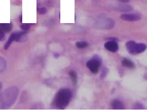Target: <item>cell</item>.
I'll return each instance as SVG.
<instances>
[{"label":"cell","mask_w":147,"mask_h":111,"mask_svg":"<svg viewBox=\"0 0 147 111\" xmlns=\"http://www.w3.org/2000/svg\"><path fill=\"white\" fill-rule=\"evenodd\" d=\"M37 12L40 15H45L47 12V9L46 7H40L37 9Z\"/></svg>","instance_id":"17"},{"label":"cell","mask_w":147,"mask_h":111,"mask_svg":"<svg viewBox=\"0 0 147 111\" xmlns=\"http://www.w3.org/2000/svg\"><path fill=\"white\" fill-rule=\"evenodd\" d=\"M71 98V93L68 89H61L55 94L53 99V105L59 108H66Z\"/></svg>","instance_id":"2"},{"label":"cell","mask_w":147,"mask_h":111,"mask_svg":"<svg viewBox=\"0 0 147 111\" xmlns=\"http://www.w3.org/2000/svg\"><path fill=\"white\" fill-rule=\"evenodd\" d=\"M26 31H16L12 33L9 37L7 42L5 43L4 45V49H8L9 46L11 45L12 43L14 41H16L18 42H22L25 41L27 39Z\"/></svg>","instance_id":"3"},{"label":"cell","mask_w":147,"mask_h":111,"mask_svg":"<svg viewBox=\"0 0 147 111\" xmlns=\"http://www.w3.org/2000/svg\"><path fill=\"white\" fill-rule=\"evenodd\" d=\"M19 89L16 86H12L4 91L0 94V109L11 107L17 100Z\"/></svg>","instance_id":"1"},{"label":"cell","mask_w":147,"mask_h":111,"mask_svg":"<svg viewBox=\"0 0 147 111\" xmlns=\"http://www.w3.org/2000/svg\"><path fill=\"white\" fill-rule=\"evenodd\" d=\"M105 47L107 50L112 52H117L119 48L117 43L114 40L108 41L105 44Z\"/></svg>","instance_id":"8"},{"label":"cell","mask_w":147,"mask_h":111,"mask_svg":"<svg viewBox=\"0 0 147 111\" xmlns=\"http://www.w3.org/2000/svg\"><path fill=\"white\" fill-rule=\"evenodd\" d=\"M116 10L121 11V12H128L132 11L133 9L132 7L129 5L127 4H118L116 5L114 7Z\"/></svg>","instance_id":"9"},{"label":"cell","mask_w":147,"mask_h":111,"mask_svg":"<svg viewBox=\"0 0 147 111\" xmlns=\"http://www.w3.org/2000/svg\"><path fill=\"white\" fill-rule=\"evenodd\" d=\"M111 106L114 109H123L124 105L122 102L118 100H114L111 102Z\"/></svg>","instance_id":"11"},{"label":"cell","mask_w":147,"mask_h":111,"mask_svg":"<svg viewBox=\"0 0 147 111\" xmlns=\"http://www.w3.org/2000/svg\"><path fill=\"white\" fill-rule=\"evenodd\" d=\"M2 88H3V84H2V83L1 82H0V92L2 90Z\"/></svg>","instance_id":"20"},{"label":"cell","mask_w":147,"mask_h":111,"mask_svg":"<svg viewBox=\"0 0 147 111\" xmlns=\"http://www.w3.org/2000/svg\"><path fill=\"white\" fill-rule=\"evenodd\" d=\"M101 64V58L98 56H95L87 62L86 66L92 73L96 74L98 72Z\"/></svg>","instance_id":"6"},{"label":"cell","mask_w":147,"mask_h":111,"mask_svg":"<svg viewBox=\"0 0 147 111\" xmlns=\"http://www.w3.org/2000/svg\"><path fill=\"white\" fill-rule=\"evenodd\" d=\"M13 28L12 23H0V30L3 31L4 33H9Z\"/></svg>","instance_id":"10"},{"label":"cell","mask_w":147,"mask_h":111,"mask_svg":"<svg viewBox=\"0 0 147 111\" xmlns=\"http://www.w3.org/2000/svg\"><path fill=\"white\" fill-rule=\"evenodd\" d=\"M76 46L78 49L84 48L89 46V43L86 41H80L76 43Z\"/></svg>","instance_id":"15"},{"label":"cell","mask_w":147,"mask_h":111,"mask_svg":"<svg viewBox=\"0 0 147 111\" xmlns=\"http://www.w3.org/2000/svg\"><path fill=\"white\" fill-rule=\"evenodd\" d=\"M127 49L131 54L136 55L142 53L146 49L144 43H136L134 41H129L126 43Z\"/></svg>","instance_id":"4"},{"label":"cell","mask_w":147,"mask_h":111,"mask_svg":"<svg viewBox=\"0 0 147 111\" xmlns=\"http://www.w3.org/2000/svg\"><path fill=\"white\" fill-rule=\"evenodd\" d=\"M115 23L113 19L108 17L100 18L95 23V27L98 29L111 30L113 28Z\"/></svg>","instance_id":"5"},{"label":"cell","mask_w":147,"mask_h":111,"mask_svg":"<svg viewBox=\"0 0 147 111\" xmlns=\"http://www.w3.org/2000/svg\"><path fill=\"white\" fill-rule=\"evenodd\" d=\"M7 63L6 59L0 56V73L3 72L7 68Z\"/></svg>","instance_id":"13"},{"label":"cell","mask_w":147,"mask_h":111,"mask_svg":"<svg viewBox=\"0 0 147 111\" xmlns=\"http://www.w3.org/2000/svg\"><path fill=\"white\" fill-rule=\"evenodd\" d=\"M118 1L121 3H126L129 2L130 0H118Z\"/></svg>","instance_id":"19"},{"label":"cell","mask_w":147,"mask_h":111,"mask_svg":"<svg viewBox=\"0 0 147 111\" xmlns=\"http://www.w3.org/2000/svg\"><path fill=\"white\" fill-rule=\"evenodd\" d=\"M31 27V24L25 23V24H22L21 25L20 27L23 30L27 31L30 29Z\"/></svg>","instance_id":"16"},{"label":"cell","mask_w":147,"mask_h":111,"mask_svg":"<svg viewBox=\"0 0 147 111\" xmlns=\"http://www.w3.org/2000/svg\"><path fill=\"white\" fill-rule=\"evenodd\" d=\"M120 18L123 20L128 21H137L141 19L142 17L138 13H131L123 14Z\"/></svg>","instance_id":"7"},{"label":"cell","mask_w":147,"mask_h":111,"mask_svg":"<svg viewBox=\"0 0 147 111\" xmlns=\"http://www.w3.org/2000/svg\"><path fill=\"white\" fill-rule=\"evenodd\" d=\"M69 75L70 78L72 81V83L75 85L77 83V74L75 71L71 70L69 72Z\"/></svg>","instance_id":"14"},{"label":"cell","mask_w":147,"mask_h":111,"mask_svg":"<svg viewBox=\"0 0 147 111\" xmlns=\"http://www.w3.org/2000/svg\"><path fill=\"white\" fill-rule=\"evenodd\" d=\"M5 39V33L2 31L0 30V41L4 40Z\"/></svg>","instance_id":"18"},{"label":"cell","mask_w":147,"mask_h":111,"mask_svg":"<svg viewBox=\"0 0 147 111\" xmlns=\"http://www.w3.org/2000/svg\"><path fill=\"white\" fill-rule=\"evenodd\" d=\"M19 20L20 22L21 23H22V15H21L20 16V17Z\"/></svg>","instance_id":"21"},{"label":"cell","mask_w":147,"mask_h":111,"mask_svg":"<svg viewBox=\"0 0 147 111\" xmlns=\"http://www.w3.org/2000/svg\"><path fill=\"white\" fill-rule=\"evenodd\" d=\"M122 64L123 67L129 69H133L135 67L134 63L129 59L127 58L123 59V60L122 61Z\"/></svg>","instance_id":"12"}]
</instances>
